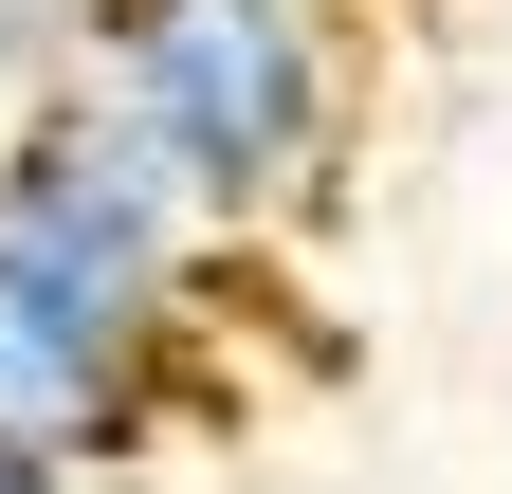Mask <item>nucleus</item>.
<instances>
[{
  "instance_id": "f257e3e1",
  "label": "nucleus",
  "mask_w": 512,
  "mask_h": 494,
  "mask_svg": "<svg viewBox=\"0 0 512 494\" xmlns=\"http://www.w3.org/2000/svg\"><path fill=\"white\" fill-rule=\"evenodd\" d=\"M202 257L220 238L128 165V129L92 92L0 110V458L110 476L165 421H202V385H220Z\"/></svg>"
},
{
  "instance_id": "f03ea898",
  "label": "nucleus",
  "mask_w": 512,
  "mask_h": 494,
  "mask_svg": "<svg viewBox=\"0 0 512 494\" xmlns=\"http://www.w3.org/2000/svg\"><path fill=\"white\" fill-rule=\"evenodd\" d=\"M74 92L202 238H293L348 183V0H92Z\"/></svg>"
},
{
  "instance_id": "7ed1b4c3",
  "label": "nucleus",
  "mask_w": 512,
  "mask_h": 494,
  "mask_svg": "<svg viewBox=\"0 0 512 494\" xmlns=\"http://www.w3.org/2000/svg\"><path fill=\"white\" fill-rule=\"evenodd\" d=\"M74 55H92V0H0V110L74 92Z\"/></svg>"
},
{
  "instance_id": "20e7f679",
  "label": "nucleus",
  "mask_w": 512,
  "mask_h": 494,
  "mask_svg": "<svg viewBox=\"0 0 512 494\" xmlns=\"http://www.w3.org/2000/svg\"><path fill=\"white\" fill-rule=\"evenodd\" d=\"M0 494H74V476H37V458H0Z\"/></svg>"
}]
</instances>
